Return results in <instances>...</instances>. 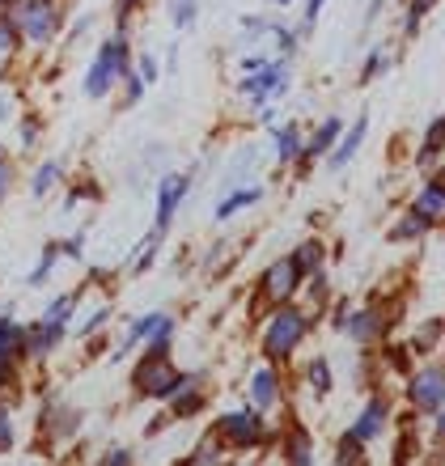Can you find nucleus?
I'll return each mask as SVG.
<instances>
[{
	"label": "nucleus",
	"mask_w": 445,
	"mask_h": 466,
	"mask_svg": "<svg viewBox=\"0 0 445 466\" xmlns=\"http://www.w3.org/2000/svg\"><path fill=\"white\" fill-rule=\"evenodd\" d=\"M137 386H140L145 394H153V399H166V394L183 390L187 378L170 365V356H166V352H148L145 365L137 369Z\"/></svg>",
	"instance_id": "nucleus-1"
},
{
	"label": "nucleus",
	"mask_w": 445,
	"mask_h": 466,
	"mask_svg": "<svg viewBox=\"0 0 445 466\" xmlns=\"http://www.w3.org/2000/svg\"><path fill=\"white\" fill-rule=\"evenodd\" d=\"M301 335H306V314L280 309V314L272 319V327H268V335H263V348H268L272 360H280V356H288L297 344H301Z\"/></svg>",
	"instance_id": "nucleus-2"
},
{
	"label": "nucleus",
	"mask_w": 445,
	"mask_h": 466,
	"mask_svg": "<svg viewBox=\"0 0 445 466\" xmlns=\"http://www.w3.org/2000/svg\"><path fill=\"white\" fill-rule=\"evenodd\" d=\"M124 64H127L124 43H119V38H115V43H106V47H102V56L94 60V68H89V76H86V94H89V98H102V94L111 89L115 76L124 73Z\"/></svg>",
	"instance_id": "nucleus-3"
},
{
	"label": "nucleus",
	"mask_w": 445,
	"mask_h": 466,
	"mask_svg": "<svg viewBox=\"0 0 445 466\" xmlns=\"http://www.w3.org/2000/svg\"><path fill=\"white\" fill-rule=\"evenodd\" d=\"M56 9H51L47 0H25L22 13H17V30H25V38H35V43H47L51 35H56Z\"/></svg>",
	"instance_id": "nucleus-4"
},
{
	"label": "nucleus",
	"mask_w": 445,
	"mask_h": 466,
	"mask_svg": "<svg viewBox=\"0 0 445 466\" xmlns=\"http://www.w3.org/2000/svg\"><path fill=\"white\" fill-rule=\"evenodd\" d=\"M221 437L229 445H255L259 441V416L255 411H229V416H221Z\"/></svg>",
	"instance_id": "nucleus-5"
},
{
	"label": "nucleus",
	"mask_w": 445,
	"mask_h": 466,
	"mask_svg": "<svg viewBox=\"0 0 445 466\" xmlns=\"http://www.w3.org/2000/svg\"><path fill=\"white\" fill-rule=\"evenodd\" d=\"M411 403L420 407V411H441V369L437 365H429L420 373V378L411 381Z\"/></svg>",
	"instance_id": "nucleus-6"
},
{
	"label": "nucleus",
	"mask_w": 445,
	"mask_h": 466,
	"mask_svg": "<svg viewBox=\"0 0 445 466\" xmlns=\"http://www.w3.org/2000/svg\"><path fill=\"white\" fill-rule=\"evenodd\" d=\"M297 280H301V271H297L293 258H285V263L268 268V276H263V293L272 297V301H285V297H293Z\"/></svg>",
	"instance_id": "nucleus-7"
},
{
	"label": "nucleus",
	"mask_w": 445,
	"mask_h": 466,
	"mask_svg": "<svg viewBox=\"0 0 445 466\" xmlns=\"http://www.w3.org/2000/svg\"><path fill=\"white\" fill-rule=\"evenodd\" d=\"M187 196V178L183 174H170V178H161V196H157V229L174 221V208L183 204Z\"/></svg>",
	"instance_id": "nucleus-8"
},
{
	"label": "nucleus",
	"mask_w": 445,
	"mask_h": 466,
	"mask_svg": "<svg viewBox=\"0 0 445 466\" xmlns=\"http://www.w3.org/2000/svg\"><path fill=\"white\" fill-rule=\"evenodd\" d=\"M441 204H445V187L433 178V183H429L420 196H416V204H411V217H420L424 225H437V221H441Z\"/></svg>",
	"instance_id": "nucleus-9"
},
{
	"label": "nucleus",
	"mask_w": 445,
	"mask_h": 466,
	"mask_svg": "<svg viewBox=\"0 0 445 466\" xmlns=\"http://www.w3.org/2000/svg\"><path fill=\"white\" fill-rule=\"evenodd\" d=\"M382 424H386V403H378V399H373V403L360 411L357 424H352V437H357V441H369V437H378V432H382Z\"/></svg>",
	"instance_id": "nucleus-10"
},
{
	"label": "nucleus",
	"mask_w": 445,
	"mask_h": 466,
	"mask_svg": "<svg viewBox=\"0 0 445 466\" xmlns=\"http://www.w3.org/2000/svg\"><path fill=\"white\" fill-rule=\"evenodd\" d=\"M22 327H17V322L13 319H0V365H9L13 356L22 352Z\"/></svg>",
	"instance_id": "nucleus-11"
},
{
	"label": "nucleus",
	"mask_w": 445,
	"mask_h": 466,
	"mask_svg": "<svg viewBox=\"0 0 445 466\" xmlns=\"http://www.w3.org/2000/svg\"><path fill=\"white\" fill-rule=\"evenodd\" d=\"M242 89L255 94V98H263V94H285V73H280V68H268V73H259L255 81H242Z\"/></svg>",
	"instance_id": "nucleus-12"
},
{
	"label": "nucleus",
	"mask_w": 445,
	"mask_h": 466,
	"mask_svg": "<svg viewBox=\"0 0 445 466\" xmlns=\"http://www.w3.org/2000/svg\"><path fill=\"white\" fill-rule=\"evenodd\" d=\"M339 132H344V123H339V119H327V123H322V127H319V136L309 140L306 157H319V153H327V148L335 145V136H339Z\"/></svg>",
	"instance_id": "nucleus-13"
},
{
	"label": "nucleus",
	"mask_w": 445,
	"mask_h": 466,
	"mask_svg": "<svg viewBox=\"0 0 445 466\" xmlns=\"http://www.w3.org/2000/svg\"><path fill=\"white\" fill-rule=\"evenodd\" d=\"M360 140H365V119H357V123H352V132H348L344 136V140H339V153H335V166H344V161L348 157H352V153H357V148H360Z\"/></svg>",
	"instance_id": "nucleus-14"
},
{
	"label": "nucleus",
	"mask_w": 445,
	"mask_h": 466,
	"mask_svg": "<svg viewBox=\"0 0 445 466\" xmlns=\"http://www.w3.org/2000/svg\"><path fill=\"white\" fill-rule=\"evenodd\" d=\"M255 199H259V191H255V187H250V191H234L229 199H221V208H217V217H221V221H229V217H234L238 208H250Z\"/></svg>",
	"instance_id": "nucleus-15"
},
{
	"label": "nucleus",
	"mask_w": 445,
	"mask_h": 466,
	"mask_svg": "<svg viewBox=\"0 0 445 466\" xmlns=\"http://www.w3.org/2000/svg\"><path fill=\"white\" fill-rule=\"evenodd\" d=\"M250 394H255V403L259 407H268L276 399V378L263 369V373H255V386H250Z\"/></svg>",
	"instance_id": "nucleus-16"
},
{
	"label": "nucleus",
	"mask_w": 445,
	"mask_h": 466,
	"mask_svg": "<svg viewBox=\"0 0 445 466\" xmlns=\"http://www.w3.org/2000/svg\"><path fill=\"white\" fill-rule=\"evenodd\" d=\"M297 148H301V140H297V127H280V132H276V157L288 161V157H297Z\"/></svg>",
	"instance_id": "nucleus-17"
},
{
	"label": "nucleus",
	"mask_w": 445,
	"mask_h": 466,
	"mask_svg": "<svg viewBox=\"0 0 445 466\" xmlns=\"http://www.w3.org/2000/svg\"><path fill=\"white\" fill-rule=\"evenodd\" d=\"M348 335L365 344V339H373V335H378V319H373V314H357V319L348 322Z\"/></svg>",
	"instance_id": "nucleus-18"
},
{
	"label": "nucleus",
	"mask_w": 445,
	"mask_h": 466,
	"mask_svg": "<svg viewBox=\"0 0 445 466\" xmlns=\"http://www.w3.org/2000/svg\"><path fill=\"white\" fill-rule=\"evenodd\" d=\"M161 322H166V314H148V319H140L137 327H132V335H127V339H124V348H132V344H137V339H148V335L157 331Z\"/></svg>",
	"instance_id": "nucleus-19"
},
{
	"label": "nucleus",
	"mask_w": 445,
	"mask_h": 466,
	"mask_svg": "<svg viewBox=\"0 0 445 466\" xmlns=\"http://www.w3.org/2000/svg\"><path fill=\"white\" fill-rule=\"evenodd\" d=\"M293 263H297V271H301V276H306V271H314L322 263V246L319 242H306V246H301V255H297Z\"/></svg>",
	"instance_id": "nucleus-20"
},
{
	"label": "nucleus",
	"mask_w": 445,
	"mask_h": 466,
	"mask_svg": "<svg viewBox=\"0 0 445 466\" xmlns=\"http://www.w3.org/2000/svg\"><path fill=\"white\" fill-rule=\"evenodd\" d=\"M56 178H60V166H56V161H47V166H43V170L35 174V196L51 191V187H56Z\"/></svg>",
	"instance_id": "nucleus-21"
},
{
	"label": "nucleus",
	"mask_w": 445,
	"mask_h": 466,
	"mask_svg": "<svg viewBox=\"0 0 445 466\" xmlns=\"http://www.w3.org/2000/svg\"><path fill=\"white\" fill-rule=\"evenodd\" d=\"M191 22H196V0H174V25L187 30Z\"/></svg>",
	"instance_id": "nucleus-22"
},
{
	"label": "nucleus",
	"mask_w": 445,
	"mask_h": 466,
	"mask_svg": "<svg viewBox=\"0 0 445 466\" xmlns=\"http://www.w3.org/2000/svg\"><path fill=\"white\" fill-rule=\"evenodd\" d=\"M68 309H73V297H60V301H56V306L47 309V319H43V322H51V327H64Z\"/></svg>",
	"instance_id": "nucleus-23"
},
{
	"label": "nucleus",
	"mask_w": 445,
	"mask_h": 466,
	"mask_svg": "<svg viewBox=\"0 0 445 466\" xmlns=\"http://www.w3.org/2000/svg\"><path fill=\"white\" fill-rule=\"evenodd\" d=\"M309 381H314V390H331V369H327V360H314Z\"/></svg>",
	"instance_id": "nucleus-24"
},
{
	"label": "nucleus",
	"mask_w": 445,
	"mask_h": 466,
	"mask_svg": "<svg viewBox=\"0 0 445 466\" xmlns=\"http://www.w3.org/2000/svg\"><path fill=\"white\" fill-rule=\"evenodd\" d=\"M13 47H17V25L0 13V51H13Z\"/></svg>",
	"instance_id": "nucleus-25"
},
{
	"label": "nucleus",
	"mask_w": 445,
	"mask_h": 466,
	"mask_svg": "<svg viewBox=\"0 0 445 466\" xmlns=\"http://www.w3.org/2000/svg\"><path fill=\"white\" fill-rule=\"evenodd\" d=\"M339 462H360V441L357 437H344V441H339Z\"/></svg>",
	"instance_id": "nucleus-26"
},
{
	"label": "nucleus",
	"mask_w": 445,
	"mask_h": 466,
	"mask_svg": "<svg viewBox=\"0 0 445 466\" xmlns=\"http://www.w3.org/2000/svg\"><path fill=\"white\" fill-rule=\"evenodd\" d=\"M288 458H293V462H309V445H306V437H301V432H297L293 445H288Z\"/></svg>",
	"instance_id": "nucleus-27"
},
{
	"label": "nucleus",
	"mask_w": 445,
	"mask_h": 466,
	"mask_svg": "<svg viewBox=\"0 0 445 466\" xmlns=\"http://www.w3.org/2000/svg\"><path fill=\"white\" fill-rule=\"evenodd\" d=\"M56 250H60V246H47V255H43V263H38V268H35V276H30V280H43V276H47V271H51V263H56Z\"/></svg>",
	"instance_id": "nucleus-28"
},
{
	"label": "nucleus",
	"mask_w": 445,
	"mask_h": 466,
	"mask_svg": "<svg viewBox=\"0 0 445 466\" xmlns=\"http://www.w3.org/2000/svg\"><path fill=\"white\" fill-rule=\"evenodd\" d=\"M429 5H433V0H411V17H408V30H416V22H420L424 13H429Z\"/></svg>",
	"instance_id": "nucleus-29"
},
{
	"label": "nucleus",
	"mask_w": 445,
	"mask_h": 466,
	"mask_svg": "<svg viewBox=\"0 0 445 466\" xmlns=\"http://www.w3.org/2000/svg\"><path fill=\"white\" fill-rule=\"evenodd\" d=\"M420 229H424V221H408L395 229V238H411V233H420Z\"/></svg>",
	"instance_id": "nucleus-30"
},
{
	"label": "nucleus",
	"mask_w": 445,
	"mask_h": 466,
	"mask_svg": "<svg viewBox=\"0 0 445 466\" xmlns=\"http://www.w3.org/2000/svg\"><path fill=\"white\" fill-rule=\"evenodd\" d=\"M153 76H157V64H153V60H140V81H145V86H148Z\"/></svg>",
	"instance_id": "nucleus-31"
},
{
	"label": "nucleus",
	"mask_w": 445,
	"mask_h": 466,
	"mask_svg": "<svg viewBox=\"0 0 445 466\" xmlns=\"http://www.w3.org/2000/svg\"><path fill=\"white\" fill-rule=\"evenodd\" d=\"M9 441H13V429H9V420L0 416V450H9Z\"/></svg>",
	"instance_id": "nucleus-32"
},
{
	"label": "nucleus",
	"mask_w": 445,
	"mask_h": 466,
	"mask_svg": "<svg viewBox=\"0 0 445 466\" xmlns=\"http://www.w3.org/2000/svg\"><path fill=\"white\" fill-rule=\"evenodd\" d=\"M196 407H199V399H196V394H187L183 403H178V416H191V411H196Z\"/></svg>",
	"instance_id": "nucleus-33"
},
{
	"label": "nucleus",
	"mask_w": 445,
	"mask_h": 466,
	"mask_svg": "<svg viewBox=\"0 0 445 466\" xmlns=\"http://www.w3.org/2000/svg\"><path fill=\"white\" fill-rule=\"evenodd\" d=\"M196 462H217V445H204V450L196 454Z\"/></svg>",
	"instance_id": "nucleus-34"
},
{
	"label": "nucleus",
	"mask_w": 445,
	"mask_h": 466,
	"mask_svg": "<svg viewBox=\"0 0 445 466\" xmlns=\"http://www.w3.org/2000/svg\"><path fill=\"white\" fill-rule=\"evenodd\" d=\"M319 9H322V0H309V5H306V22H309V25H314V17H319Z\"/></svg>",
	"instance_id": "nucleus-35"
},
{
	"label": "nucleus",
	"mask_w": 445,
	"mask_h": 466,
	"mask_svg": "<svg viewBox=\"0 0 445 466\" xmlns=\"http://www.w3.org/2000/svg\"><path fill=\"white\" fill-rule=\"evenodd\" d=\"M102 322H106V309H98V314H94V319H89V327H86V335H89V331H98Z\"/></svg>",
	"instance_id": "nucleus-36"
},
{
	"label": "nucleus",
	"mask_w": 445,
	"mask_h": 466,
	"mask_svg": "<svg viewBox=\"0 0 445 466\" xmlns=\"http://www.w3.org/2000/svg\"><path fill=\"white\" fill-rule=\"evenodd\" d=\"M5 191H9V166L0 161V196H5Z\"/></svg>",
	"instance_id": "nucleus-37"
},
{
	"label": "nucleus",
	"mask_w": 445,
	"mask_h": 466,
	"mask_svg": "<svg viewBox=\"0 0 445 466\" xmlns=\"http://www.w3.org/2000/svg\"><path fill=\"white\" fill-rule=\"evenodd\" d=\"M5 373H9V365H0V381H5Z\"/></svg>",
	"instance_id": "nucleus-38"
},
{
	"label": "nucleus",
	"mask_w": 445,
	"mask_h": 466,
	"mask_svg": "<svg viewBox=\"0 0 445 466\" xmlns=\"http://www.w3.org/2000/svg\"><path fill=\"white\" fill-rule=\"evenodd\" d=\"M0 5H5V0H0Z\"/></svg>",
	"instance_id": "nucleus-39"
}]
</instances>
